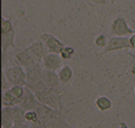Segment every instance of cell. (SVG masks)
<instances>
[{
  "label": "cell",
  "mask_w": 135,
  "mask_h": 128,
  "mask_svg": "<svg viewBox=\"0 0 135 128\" xmlns=\"http://www.w3.org/2000/svg\"><path fill=\"white\" fill-rule=\"evenodd\" d=\"M35 96H37L38 101L42 105H46L51 108L54 109H64V103H62V96L58 95L54 92L49 89H45V91H39L35 92Z\"/></svg>",
  "instance_id": "cell-4"
},
{
  "label": "cell",
  "mask_w": 135,
  "mask_h": 128,
  "mask_svg": "<svg viewBox=\"0 0 135 128\" xmlns=\"http://www.w3.org/2000/svg\"><path fill=\"white\" fill-rule=\"evenodd\" d=\"M35 111L39 116L38 122L31 124L35 128H72L67 122L65 111L62 109H54L42 103H39Z\"/></svg>",
  "instance_id": "cell-1"
},
{
  "label": "cell",
  "mask_w": 135,
  "mask_h": 128,
  "mask_svg": "<svg viewBox=\"0 0 135 128\" xmlns=\"http://www.w3.org/2000/svg\"><path fill=\"white\" fill-rule=\"evenodd\" d=\"M95 45L100 48H105L108 44V39H107V35L106 34H99L97 38H95Z\"/></svg>",
  "instance_id": "cell-22"
},
{
  "label": "cell",
  "mask_w": 135,
  "mask_h": 128,
  "mask_svg": "<svg viewBox=\"0 0 135 128\" xmlns=\"http://www.w3.org/2000/svg\"><path fill=\"white\" fill-rule=\"evenodd\" d=\"M42 80L46 83V86H47V88L49 91H52V92H54L55 94H58V95L62 96L64 89H62V85L60 82V79H59L58 73L44 68Z\"/></svg>",
  "instance_id": "cell-7"
},
{
  "label": "cell",
  "mask_w": 135,
  "mask_h": 128,
  "mask_svg": "<svg viewBox=\"0 0 135 128\" xmlns=\"http://www.w3.org/2000/svg\"><path fill=\"white\" fill-rule=\"evenodd\" d=\"M13 126H14V121H13L12 107L2 106V109H1V127H13Z\"/></svg>",
  "instance_id": "cell-15"
},
{
  "label": "cell",
  "mask_w": 135,
  "mask_h": 128,
  "mask_svg": "<svg viewBox=\"0 0 135 128\" xmlns=\"http://www.w3.org/2000/svg\"><path fill=\"white\" fill-rule=\"evenodd\" d=\"M132 74H133V75H135V66H133V67H132Z\"/></svg>",
  "instance_id": "cell-30"
},
{
  "label": "cell",
  "mask_w": 135,
  "mask_h": 128,
  "mask_svg": "<svg viewBox=\"0 0 135 128\" xmlns=\"http://www.w3.org/2000/svg\"><path fill=\"white\" fill-rule=\"evenodd\" d=\"M128 55H131L132 58H133V59L135 60V54H134V53H132V52H128Z\"/></svg>",
  "instance_id": "cell-29"
},
{
  "label": "cell",
  "mask_w": 135,
  "mask_h": 128,
  "mask_svg": "<svg viewBox=\"0 0 135 128\" xmlns=\"http://www.w3.org/2000/svg\"><path fill=\"white\" fill-rule=\"evenodd\" d=\"M129 44H131V48L135 49V31H134L133 34L129 36Z\"/></svg>",
  "instance_id": "cell-25"
},
{
  "label": "cell",
  "mask_w": 135,
  "mask_h": 128,
  "mask_svg": "<svg viewBox=\"0 0 135 128\" xmlns=\"http://www.w3.org/2000/svg\"><path fill=\"white\" fill-rule=\"evenodd\" d=\"M1 128H12V127H1Z\"/></svg>",
  "instance_id": "cell-33"
},
{
  "label": "cell",
  "mask_w": 135,
  "mask_h": 128,
  "mask_svg": "<svg viewBox=\"0 0 135 128\" xmlns=\"http://www.w3.org/2000/svg\"><path fill=\"white\" fill-rule=\"evenodd\" d=\"M42 72H44L42 62H38L34 66L26 68V77H27L26 87H28L30 89H33L39 82L42 81Z\"/></svg>",
  "instance_id": "cell-9"
},
{
  "label": "cell",
  "mask_w": 135,
  "mask_h": 128,
  "mask_svg": "<svg viewBox=\"0 0 135 128\" xmlns=\"http://www.w3.org/2000/svg\"><path fill=\"white\" fill-rule=\"evenodd\" d=\"M95 105H97V107L101 112H107L112 108L113 103H112L110 99L107 98V96H99L95 100Z\"/></svg>",
  "instance_id": "cell-18"
},
{
  "label": "cell",
  "mask_w": 135,
  "mask_h": 128,
  "mask_svg": "<svg viewBox=\"0 0 135 128\" xmlns=\"http://www.w3.org/2000/svg\"><path fill=\"white\" fill-rule=\"evenodd\" d=\"M58 75L59 79H60V82L62 86H66L71 82V80L73 79L74 72L72 69V67L69 65H64L60 69L58 70Z\"/></svg>",
  "instance_id": "cell-14"
},
{
  "label": "cell",
  "mask_w": 135,
  "mask_h": 128,
  "mask_svg": "<svg viewBox=\"0 0 135 128\" xmlns=\"http://www.w3.org/2000/svg\"><path fill=\"white\" fill-rule=\"evenodd\" d=\"M122 49H131L129 36H112L108 40L107 46L98 53V56H102L108 53H112V52L122 51Z\"/></svg>",
  "instance_id": "cell-6"
},
{
  "label": "cell",
  "mask_w": 135,
  "mask_h": 128,
  "mask_svg": "<svg viewBox=\"0 0 135 128\" xmlns=\"http://www.w3.org/2000/svg\"><path fill=\"white\" fill-rule=\"evenodd\" d=\"M129 26L132 27V30L135 31V18H134L133 20H131V23H129Z\"/></svg>",
  "instance_id": "cell-27"
},
{
  "label": "cell",
  "mask_w": 135,
  "mask_h": 128,
  "mask_svg": "<svg viewBox=\"0 0 135 128\" xmlns=\"http://www.w3.org/2000/svg\"><path fill=\"white\" fill-rule=\"evenodd\" d=\"M2 73L5 77L7 78L8 82L12 86L19 85V86H25L27 85V77H26V70L24 67L19 66V65H13L11 67H5L2 68Z\"/></svg>",
  "instance_id": "cell-3"
},
{
  "label": "cell",
  "mask_w": 135,
  "mask_h": 128,
  "mask_svg": "<svg viewBox=\"0 0 135 128\" xmlns=\"http://www.w3.org/2000/svg\"><path fill=\"white\" fill-rule=\"evenodd\" d=\"M11 83L8 82V80H7V78L5 77V74L2 73L1 74V89L2 92H5V91H7L8 88H11Z\"/></svg>",
  "instance_id": "cell-23"
},
{
  "label": "cell",
  "mask_w": 135,
  "mask_h": 128,
  "mask_svg": "<svg viewBox=\"0 0 135 128\" xmlns=\"http://www.w3.org/2000/svg\"><path fill=\"white\" fill-rule=\"evenodd\" d=\"M1 103H2V106H5V107H13V106L19 105V100L7 89V91H5V92H2Z\"/></svg>",
  "instance_id": "cell-17"
},
{
  "label": "cell",
  "mask_w": 135,
  "mask_h": 128,
  "mask_svg": "<svg viewBox=\"0 0 135 128\" xmlns=\"http://www.w3.org/2000/svg\"><path fill=\"white\" fill-rule=\"evenodd\" d=\"M31 128H35L34 126H33V125H31Z\"/></svg>",
  "instance_id": "cell-32"
},
{
  "label": "cell",
  "mask_w": 135,
  "mask_h": 128,
  "mask_svg": "<svg viewBox=\"0 0 135 128\" xmlns=\"http://www.w3.org/2000/svg\"><path fill=\"white\" fill-rule=\"evenodd\" d=\"M8 91L18 99V100H19V102H20L21 98L24 96V94H25V86L14 85V86H11V88H8Z\"/></svg>",
  "instance_id": "cell-19"
},
{
  "label": "cell",
  "mask_w": 135,
  "mask_h": 128,
  "mask_svg": "<svg viewBox=\"0 0 135 128\" xmlns=\"http://www.w3.org/2000/svg\"><path fill=\"white\" fill-rule=\"evenodd\" d=\"M39 101L35 96V93L33 91H31L28 87H25V94L21 98L19 105L25 109V111H32V109H35L39 106Z\"/></svg>",
  "instance_id": "cell-12"
},
{
  "label": "cell",
  "mask_w": 135,
  "mask_h": 128,
  "mask_svg": "<svg viewBox=\"0 0 135 128\" xmlns=\"http://www.w3.org/2000/svg\"><path fill=\"white\" fill-rule=\"evenodd\" d=\"M13 58H14L15 65H19V66L24 67V68H28V67H32L34 65H37L38 62H41V61H39V59L34 54L31 53L26 48L17 51L14 53V55H13Z\"/></svg>",
  "instance_id": "cell-8"
},
{
  "label": "cell",
  "mask_w": 135,
  "mask_h": 128,
  "mask_svg": "<svg viewBox=\"0 0 135 128\" xmlns=\"http://www.w3.org/2000/svg\"><path fill=\"white\" fill-rule=\"evenodd\" d=\"M40 39L45 42V45L48 49V53L60 54L61 51L65 48V46H66L60 39H58L55 35L51 34V33H42V34L40 35Z\"/></svg>",
  "instance_id": "cell-10"
},
{
  "label": "cell",
  "mask_w": 135,
  "mask_h": 128,
  "mask_svg": "<svg viewBox=\"0 0 135 128\" xmlns=\"http://www.w3.org/2000/svg\"><path fill=\"white\" fill-rule=\"evenodd\" d=\"M15 27L9 19L1 17V51L2 58L9 48H15Z\"/></svg>",
  "instance_id": "cell-2"
},
{
  "label": "cell",
  "mask_w": 135,
  "mask_h": 128,
  "mask_svg": "<svg viewBox=\"0 0 135 128\" xmlns=\"http://www.w3.org/2000/svg\"><path fill=\"white\" fill-rule=\"evenodd\" d=\"M61 55L56 53H47L42 59V66L45 69L48 70H53V72H56L64 66V61H62Z\"/></svg>",
  "instance_id": "cell-11"
},
{
  "label": "cell",
  "mask_w": 135,
  "mask_h": 128,
  "mask_svg": "<svg viewBox=\"0 0 135 128\" xmlns=\"http://www.w3.org/2000/svg\"><path fill=\"white\" fill-rule=\"evenodd\" d=\"M12 128H31V124H28V122H25V124H17Z\"/></svg>",
  "instance_id": "cell-26"
},
{
  "label": "cell",
  "mask_w": 135,
  "mask_h": 128,
  "mask_svg": "<svg viewBox=\"0 0 135 128\" xmlns=\"http://www.w3.org/2000/svg\"><path fill=\"white\" fill-rule=\"evenodd\" d=\"M110 4H114V2H116V0H109Z\"/></svg>",
  "instance_id": "cell-31"
},
{
  "label": "cell",
  "mask_w": 135,
  "mask_h": 128,
  "mask_svg": "<svg viewBox=\"0 0 135 128\" xmlns=\"http://www.w3.org/2000/svg\"><path fill=\"white\" fill-rule=\"evenodd\" d=\"M12 114H13V121H14V125L25 124L26 122V119H25L26 111L20 105L12 107Z\"/></svg>",
  "instance_id": "cell-16"
},
{
  "label": "cell",
  "mask_w": 135,
  "mask_h": 128,
  "mask_svg": "<svg viewBox=\"0 0 135 128\" xmlns=\"http://www.w3.org/2000/svg\"><path fill=\"white\" fill-rule=\"evenodd\" d=\"M89 5H98V6H105L109 2V0H85Z\"/></svg>",
  "instance_id": "cell-24"
},
{
  "label": "cell",
  "mask_w": 135,
  "mask_h": 128,
  "mask_svg": "<svg viewBox=\"0 0 135 128\" xmlns=\"http://www.w3.org/2000/svg\"><path fill=\"white\" fill-rule=\"evenodd\" d=\"M109 33L112 36H131L134 33V30H132L126 18L122 15H118L112 20Z\"/></svg>",
  "instance_id": "cell-5"
},
{
  "label": "cell",
  "mask_w": 135,
  "mask_h": 128,
  "mask_svg": "<svg viewBox=\"0 0 135 128\" xmlns=\"http://www.w3.org/2000/svg\"><path fill=\"white\" fill-rule=\"evenodd\" d=\"M119 128H129V127L127 126L126 122H120V126H119Z\"/></svg>",
  "instance_id": "cell-28"
},
{
  "label": "cell",
  "mask_w": 135,
  "mask_h": 128,
  "mask_svg": "<svg viewBox=\"0 0 135 128\" xmlns=\"http://www.w3.org/2000/svg\"><path fill=\"white\" fill-rule=\"evenodd\" d=\"M75 54V49L72 46H65V48L61 51L60 55L64 60H71Z\"/></svg>",
  "instance_id": "cell-20"
},
{
  "label": "cell",
  "mask_w": 135,
  "mask_h": 128,
  "mask_svg": "<svg viewBox=\"0 0 135 128\" xmlns=\"http://www.w3.org/2000/svg\"><path fill=\"white\" fill-rule=\"evenodd\" d=\"M26 49H28V51L31 52V53H33L35 56L39 59V61H42L44 56L46 55V54L48 53V49L47 47H46L45 42H44L41 39H38V40L33 41L31 45H28L27 47H25Z\"/></svg>",
  "instance_id": "cell-13"
},
{
  "label": "cell",
  "mask_w": 135,
  "mask_h": 128,
  "mask_svg": "<svg viewBox=\"0 0 135 128\" xmlns=\"http://www.w3.org/2000/svg\"><path fill=\"white\" fill-rule=\"evenodd\" d=\"M134 52H135V49H134Z\"/></svg>",
  "instance_id": "cell-36"
},
{
  "label": "cell",
  "mask_w": 135,
  "mask_h": 128,
  "mask_svg": "<svg viewBox=\"0 0 135 128\" xmlns=\"http://www.w3.org/2000/svg\"><path fill=\"white\" fill-rule=\"evenodd\" d=\"M134 93H135V86H134Z\"/></svg>",
  "instance_id": "cell-34"
},
{
  "label": "cell",
  "mask_w": 135,
  "mask_h": 128,
  "mask_svg": "<svg viewBox=\"0 0 135 128\" xmlns=\"http://www.w3.org/2000/svg\"><path fill=\"white\" fill-rule=\"evenodd\" d=\"M116 1H119V0H116Z\"/></svg>",
  "instance_id": "cell-35"
},
{
  "label": "cell",
  "mask_w": 135,
  "mask_h": 128,
  "mask_svg": "<svg viewBox=\"0 0 135 128\" xmlns=\"http://www.w3.org/2000/svg\"><path fill=\"white\" fill-rule=\"evenodd\" d=\"M25 119H26V122H28V124H37L38 119H39L37 111H35V109H32V111H26Z\"/></svg>",
  "instance_id": "cell-21"
}]
</instances>
